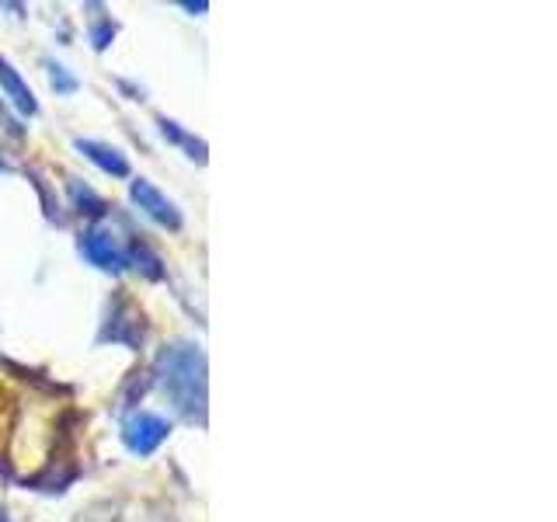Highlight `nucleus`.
<instances>
[{"mask_svg":"<svg viewBox=\"0 0 557 522\" xmlns=\"http://www.w3.org/2000/svg\"><path fill=\"white\" fill-rule=\"evenodd\" d=\"M115 39V22L112 17H98V22H91V46L101 52V49H109Z\"/></svg>","mask_w":557,"mask_h":522,"instance_id":"obj_11","label":"nucleus"},{"mask_svg":"<svg viewBox=\"0 0 557 522\" xmlns=\"http://www.w3.org/2000/svg\"><path fill=\"white\" fill-rule=\"evenodd\" d=\"M46 70H49V87H52L57 95H74V91H77V77H70L63 63L46 60Z\"/></svg>","mask_w":557,"mask_h":522,"instance_id":"obj_10","label":"nucleus"},{"mask_svg":"<svg viewBox=\"0 0 557 522\" xmlns=\"http://www.w3.org/2000/svg\"><path fill=\"white\" fill-rule=\"evenodd\" d=\"M0 522H11V519H8V512H4V505H0Z\"/></svg>","mask_w":557,"mask_h":522,"instance_id":"obj_13","label":"nucleus"},{"mask_svg":"<svg viewBox=\"0 0 557 522\" xmlns=\"http://www.w3.org/2000/svg\"><path fill=\"white\" fill-rule=\"evenodd\" d=\"M161 390L174 400L188 422H206V356L191 341H171L153 362Z\"/></svg>","mask_w":557,"mask_h":522,"instance_id":"obj_1","label":"nucleus"},{"mask_svg":"<svg viewBox=\"0 0 557 522\" xmlns=\"http://www.w3.org/2000/svg\"><path fill=\"white\" fill-rule=\"evenodd\" d=\"M185 11H196V14H202V11H209V4H206V0H199V4H191V0H185V4H182Z\"/></svg>","mask_w":557,"mask_h":522,"instance_id":"obj_12","label":"nucleus"},{"mask_svg":"<svg viewBox=\"0 0 557 522\" xmlns=\"http://www.w3.org/2000/svg\"><path fill=\"white\" fill-rule=\"evenodd\" d=\"M98 341H112V345H126V348H139L147 341V318L129 293L119 289L109 300V313H104Z\"/></svg>","mask_w":557,"mask_h":522,"instance_id":"obj_2","label":"nucleus"},{"mask_svg":"<svg viewBox=\"0 0 557 522\" xmlns=\"http://www.w3.org/2000/svg\"><path fill=\"white\" fill-rule=\"evenodd\" d=\"M168 435H171V425L153 411H133L126 422H122V443H126V449L136 452V457L157 452Z\"/></svg>","mask_w":557,"mask_h":522,"instance_id":"obj_3","label":"nucleus"},{"mask_svg":"<svg viewBox=\"0 0 557 522\" xmlns=\"http://www.w3.org/2000/svg\"><path fill=\"white\" fill-rule=\"evenodd\" d=\"M157 126H161V133H164V139H171V144H178V147H185L188 150V157L191 161H199V164H206V144L202 139H196V136H188L178 122H171V119H157Z\"/></svg>","mask_w":557,"mask_h":522,"instance_id":"obj_8","label":"nucleus"},{"mask_svg":"<svg viewBox=\"0 0 557 522\" xmlns=\"http://www.w3.org/2000/svg\"><path fill=\"white\" fill-rule=\"evenodd\" d=\"M126 251L129 248H122L112 231H98V226H95V231H87L81 237V254L91 261V265L104 269V272L126 269Z\"/></svg>","mask_w":557,"mask_h":522,"instance_id":"obj_5","label":"nucleus"},{"mask_svg":"<svg viewBox=\"0 0 557 522\" xmlns=\"http://www.w3.org/2000/svg\"><path fill=\"white\" fill-rule=\"evenodd\" d=\"M0 171H8V161H4V157H0Z\"/></svg>","mask_w":557,"mask_h":522,"instance_id":"obj_14","label":"nucleus"},{"mask_svg":"<svg viewBox=\"0 0 557 522\" xmlns=\"http://www.w3.org/2000/svg\"><path fill=\"white\" fill-rule=\"evenodd\" d=\"M129 199L139 206V213H147L153 223L168 226V231H182V213L161 188L150 185L147 178H133L129 182Z\"/></svg>","mask_w":557,"mask_h":522,"instance_id":"obj_4","label":"nucleus"},{"mask_svg":"<svg viewBox=\"0 0 557 522\" xmlns=\"http://www.w3.org/2000/svg\"><path fill=\"white\" fill-rule=\"evenodd\" d=\"M0 91H4V98L22 115H35V112H39V101H35V95L28 91V84L22 80V74H17V70L4 57H0Z\"/></svg>","mask_w":557,"mask_h":522,"instance_id":"obj_7","label":"nucleus"},{"mask_svg":"<svg viewBox=\"0 0 557 522\" xmlns=\"http://www.w3.org/2000/svg\"><path fill=\"white\" fill-rule=\"evenodd\" d=\"M66 188H70V196H74V202L81 206V213H87V216H104V213H109V206H104V199L95 196V191L87 188L81 178H70Z\"/></svg>","mask_w":557,"mask_h":522,"instance_id":"obj_9","label":"nucleus"},{"mask_svg":"<svg viewBox=\"0 0 557 522\" xmlns=\"http://www.w3.org/2000/svg\"><path fill=\"white\" fill-rule=\"evenodd\" d=\"M74 147L91 164H98L104 174H112V178H129V161H126V153H122V150H115L109 144H98V139H74Z\"/></svg>","mask_w":557,"mask_h":522,"instance_id":"obj_6","label":"nucleus"}]
</instances>
